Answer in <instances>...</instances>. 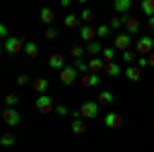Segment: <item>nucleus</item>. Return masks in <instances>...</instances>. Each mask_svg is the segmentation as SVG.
<instances>
[{
  "instance_id": "f257e3e1",
  "label": "nucleus",
  "mask_w": 154,
  "mask_h": 152,
  "mask_svg": "<svg viewBox=\"0 0 154 152\" xmlns=\"http://www.w3.org/2000/svg\"><path fill=\"white\" fill-rule=\"evenodd\" d=\"M25 43L27 41H23L21 37H8V39H4V43H2V49L6 51V54H19L21 49H25Z\"/></svg>"
},
{
  "instance_id": "f03ea898",
  "label": "nucleus",
  "mask_w": 154,
  "mask_h": 152,
  "mask_svg": "<svg viewBox=\"0 0 154 152\" xmlns=\"http://www.w3.org/2000/svg\"><path fill=\"white\" fill-rule=\"evenodd\" d=\"M99 107L101 105H99L97 101H84L78 111H80V115H82L84 119H95V117L99 115Z\"/></svg>"
},
{
  "instance_id": "7ed1b4c3",
  "label": "nucleus",
  "mask_w": 154,
  "mask_h": 152,
  "mask_svg": "<svg viewBox=\"0 0 154 152\" xmlns=\"http://www.w3.org/2000/svg\"><path fill=\"white\" fill-rule=\"evenodd\" d=\"M35 105H37V111H39L41 115H48V113H51V111H56L54 101H51V97H49V95H39Z\"/></svg>"
},
{
  "instance_id": "20e7f679",
  "label": "nucleus",
  "mask_w": 154,
  "mask_h": 152,
  "mask_svg": "<svg viewBox=\"0 0 154 152\" xmlns=\"http://www.w3.org/2000/svg\"><path fill=\"white\" fill-rule=\"evenodd\" d=\"M136 51L140 54V56H150L154 51V39L148 35H144L138 39V43H136Z\"/></svg>"
},
{
  "instance_id": "39448f33",
  "label": "nucleus",
  "mask_w": 154,
  "mask_h": 152,
  "mask_svg": "<svg viewBox=\"0 0 154 152\" xmlns=\"http://www.w3.org/2000/svg\"><path fill=\"white\" fill-rule=\"evenodd\" d=\"M58 78H60V82H62V84L70 86L72 82L78 78V70H76V66L72 64V66H66L64 70H60V76H58Z\"/></svg>"
},
{
  "instance_id": "423d86ee",
  "label": "nucleus",
  "mask_w": 154,
  "mask_h": 152,
  "mask_svg": "<svg viewBox=\"0 0 154 152\" xmlns=\"http://www.w3.org/2000/svg\"><path fill=\"white\" fill-rule=\"evenodd\" d=\"M2 119H4V123L6 126H19V121H21V115L17 113V109L14 107H6L4 111H2Z\"/></svg>"
},
{
  "instance_id": "0eeeda50",
  "label": "nucleus",
  "mask_w": 154,
  "mask_h": 152,
  "mask_svg": "<svg viewBox=\"0 0 154 152\" xmlns=\"http://www.w3.org/2000/svg\"><path fill=\"white\" fill-rule=\"evenodd\" d=\"M105 126L109 129H119L123 126V117L119 115V113H115V111H109L105 115Z\"/></svg>"
},
{
  "instance_id": "6e6552de",
  "label": "nucleus",
  "mask_w": 154,
  "mask_h": 152,
  "mask_svg": "<svg viewBox=\"0 0 154 152\" xmlns=\"http://www.w3.org/2000/svg\"><path fill=\"white\" fill-rule=\"evenodd\" d=\"M123 27L128 29V33L131 35V33H138L142 25H140V19H138V17H131V14H123Z\"/></svg>"
},
{
  "instance_id": "1a4fd4ad",
  "label": "nucleus",
  "mask_w": 154,
  "mask_h": 152,
  "mask_svg": "<svg viewBox=\"0 0 154 152\" xmlns=\"http://www.w3.org/2000/svg\"><path fill=\"white\" fill-rule=\"evenodd\" d=\"M99 82H101V78L97 76V72L82 74V78H80V84H82L84 88H95V86H99Z\"/></svg>"
},
{
  "instance_id": "9d476101",
  "label": "nucleus",
  "mask_w": 154,
  "mask_h": 152,
  "mask_svg": "<svg viewBox=\"0 0 154 152\" xmlns=\"http://www.w3.org/2000/svg\"><path fill=\"white\" fill-rule=\"evenodd\" d=\"M115 49H119V51H125V49H130V43H131V35L130 33H119L117 37H115Z\"/></svg>"
},
{
  "instance_id": "9b49d317",
  "label": "nucleus",
  "mask_w": 154,
  "mask_h": 152,
  "mask_svg": "<svg viewBox=\"0 0 154 152\" xmlns=\"http://www.w3.org/2000/svg\"><path fill=\"white\" fill-rule=\"evenodd\" d=\"M95 35H97V27H91V25H84L80 27V39L82 41H95Z\"/></svg>"
},
{
  "instance_id": "f8f14e48",
  "label": "nucleus",
  "mask_w": 154,
  "mask_h": 152,
  "mask_svg": "<svg viewBox=\"0 0 154 152\" xmlns=\"http://www.w3.org/2000/svg\"><path fill=\"white\" fill-rule=\"evenodd\" d=\"M125 76H128V80L138 82L140 78H142V68H140V66H134V64H130V66L125 68Z\"/></svg>"
},
{
  "instance_id": "ddd939ff",
  "label": "nucleus",
  "mask_w": 154,
  "mask_h": 152,
  "mask_svg": "<svg viewBox=\"0 0 154 152\" xmlns=\"http://www.w3.org/2000/svg\"><path fill=\"white\" fill-rule=\"evenodd\" d=\"M113 101H115V97H113L111 91H103V93H99V97H97V103L101 107H111Z\"/></svg>"
},
{
  "instance_id": "4468645a",
  "label": "nucleus",
  "mask_w": 154,
  "mask_h": 152,
  "mask_svg": "<svg viewBox=\"0 0 154 152\" xmlns=\"http://www.w3.org/2000/svg\"><path fill=\"white\" fill-rule=\"evenodd\" d=\"M49 68H54V70H64L66 68V60L62 54H54L51 58H49Z\"/></svg>"
},
{
  "instance_id": "2eb2a0df",
  "label": "nucleus",
  "mask_w": 154,
  "mask_h": 152,
  "mask_svg": "<svg viewBox=\"0 0 154 152\" xmlns=\"http://www.w3.org/2000/svg\"><path fill=\"white\" fill-rule=\"evenodd\" d=\"M39 17H41V21L45 25H54V21H56V12L51 11L49 6H43L41 12H39Z\"/></svg>"
},
{
  "instance_id": "dca6fc26",
  "label": "nucleus",
  "mask_w": 154,
  "mask_h": 152,
  "mask_svg": "<svg viewBox=\"0 0 154 152\" xmlns=\"http://www.w3.org/2000/svg\"><path fill=\"white\" fill-rule=\"evenodd\" d=\"M113 8L121 14H125L131 8V0H113Z\"/></svg>"
},
{
  "instance_id": "f3484780",
  "label": "nucleus",
  "mask_w": 154,
  "mask_h": 152,
  "mask_svg": "<svg viewBox=\"0 0 154 152\" xmlns=\"http://www.w3.org/2000/svg\"><path fill=\"white\" fill-rule=\"evenodd\" d=\"M33 88H35V93L45 95V91L49 88V80L48 78H37V80L33 82Z\"/></svg>"
},
{
  "instance_id": "a211bd4d",
  "label": "nucleus",
  "mask_w": 154,
  "mask_h": 152,
  "mask_svg": "<svg viewBox=\"0 0 154 152\" xmlns=\"http://www.w3.org/2000/svg\"><path fill=\"white\" fill-rule=\"evenodd\" d=\"M88 68H91V72H101L103 68H105V60L103 58H93L91 62H88Z\"/></svg>"
},
{
  "instance_id": "6ab92c4d",
  "label": "nucleus",
  "mask_w": 154,
  "mask_h": 152,
  "mask_svg": "<svg viewBox=\"0 0 154 152\" xmlns=\"http://www.w3.org/2000/svg\"><path fill=\"white\" fill-rule=\"evenodd\" d=\"M105 74H109V76H119L121 74V68H119L115 62H105Z\"/></svg>"
},
{
  "instance_id": "aec40b11",
  "label": "nucleus",
  "mask_w": 154,
  "mask_h": 152,
  "mask_svg": "<svg viewBox=\"0 0 154 152\" xmlns=\"http://www.w3.org/2000/svg\"><path fill=\"white\" fill-rule=\"evenodd\" d=\"M80 21H82V19H78L76 14H66V17H64V25H66L68 29H76V27L80 25Z\"/></svg>"
},
{
  "instance_id": "412c9836",
  "label": "nucleus",
  "mask_w": 154,
  "mask_h": 152,
  "mask_svg": "<svg viewBox=\"0 0 154 152\" xmlns=\"http://www.w3.org/2000/svg\"><path fill=\"white\" fill-rule=\"evenodd\" d=\"M25 54H27L29 58H37V56H39V47H37V43L27 41V43H25Z\"/></svg>"
},
{
  "instance_id": "4be33fe9",
  "label": "nucleus",
  "mask_w": 154,
  "mask_h": 152,
  "mask_svg": "<svg viewBox=\"0 0 154 152\" xmlns=\"http://www.w3.org/2000/svg\"><path fill=\"white\" fill-rule=\"evenodd\" d=\"M72 132H74L76 136L86 132V123L82 121V117H78V119H74V121H72Z\"/></svg>"
},
{
  "instance_id": "5701e85b",
  "label": "nucleus",
  "mask_w": 154,
  "mask_h": 152,
  "mask_svg": "<svg viewBox=\"0 0 154 152\" xmlns=\"http://www.w3.org/2000/svg\"><path fill=\"white\" fill-rule=\"evenodd\" d=\"M111 31H113V29H111L109 25H99V27H97V37H99V39H109V37H111Z\"/></svg>"
},
{
  "instance_id": "b1692460",
  "label": "nucleus",
  "mask_w": 154,
  "mask_h": 152,
  "mask_svg": "<svg viewBox=\"0 0 154 152\" xmlns=\"http://www.w3.org/2000/svg\"><path fill=\"white\" fill-rule=\"evenodd\" d=\"M142 11H144V14L150 19V17H154V0H142Z\"/></svg>"
},
{
  "instance_id": "393cba45",
  "label": "nucleus",
  "mask_w": 154,
  "mask_h": 152,
  "mask_svg": "<svg viewBox=\"0 0 154 152\" xmlns=\"http://www.w3.org/2000/svg\"><path fill=\"white\" fill-rule=\"evenodd\" d=\"M103 49H105V47L101 45L99 41H91V43L86 45V51H88V54H93V56H97V54H103Z\"/></svg>"
},
{
  "instance_id": "a878e982",
  "label": "nucleus",
  "mask_w": 154,
  "mask_h": 152,
  "mask_svg": "<svg viewBox=\"0 0 154 152\" xmlns=\"http://www.w3.org/2000/svg\"><path fill=\"white\" fill-rule=\"evenodd\" d=\"M136 49H125V51H121V60H125V64L130 66V64H134V60H136Z\"/></svg>"
},
{
  "instance_id": "bb28decb",
  "label": "nucleus",
  "mask_w": 154,
  "mask_h": 152,
  "mask_svg": "<svg viewBox=\"0 0 154 152\" xmlns=\"http://www.w3.org/2000/svg\"><path fill=\"white\" fill-rule=\"evenodd\" d=\"M14 142H17V138H14V134H11V132H8V134H2V138H0V144H2L4 148L12 146Z\"/></svg>"
},
{
  "instance_id": "cd10ccee",
  "label": "nucleus",
  "mask_w": 154,
  "mask_h": 152,
  "mask_svg": "<svg viewBox=\"0 0 154 152\" xmlns=\"http://www.w3.org/2000/svg\"><path fill=\"white\" fill-rule=\"evenodd\" d=\"M101 58L105 60V62H113V58H115V47H105L103 54H101Z\"/></svg>"
},
{
  "instance_id": "c85d7f7f",
  "label": "nucleus",
  "mask_w": 154,
  "mask_h": 152,
  "mask_svg": "<svg viewBox=\"0 0 154 152\" xmlns=\"http://www.w3.org/2000/svg\"><path fill=\"white\" fill-rule=\"evenodd\" d=\"M74 66H76V70L80 72V74H88V72H91L88 64H86V62H82V60H74Z\"/></svg>"
},
{
  "instance_id": "c756f323",
  "label": "nucleus",
  "mask_w": 154,
  "mask_h": 152,
  "mask_svg": "<svg viewBox=\"0 0 154 152\" xmlns=\"http://www.w3.org/2000/svg\"><path fill=\"white\" fill-rule=\"evenodd\" d=\"M80 19H82L84 23H91V21L95 19V11H93V8H84V11L80 12Z\"/></svg>"
},
{
  "instance_id": "7c9ffc66",
  "label": "nucleus",
  "mask_w": 154,
  "mask_h": 152,
  "mask_svg": "<svg viewBox=\"0 0 154 152\" xmlns=\"http://www.w3.org/2000/svg\"><path fill=\"white\" fill-rule=\"evenodd\" d=\"M82 54H84V49L80 45H72L70 47V56L74 60H82Z\"/></svg>"
},
{
  "instance_id": "2f4dec72",
  "label": "nucleus",
  "mask_w": 154,
  "mask_h": 152,
  "mask_svg": "<svg viewBox=\"0 0 154 152\" xmlns=\"http://www.w3.org/2000/svg\"><path fill=\"white\" fill-rule=\"evenodd\" d=\"M4 103H6V107H14L17 103H19V95L17 93H8L6 99H4Z\"/></svg>"
},
{
  "instance_id": "473e14b6",
  "label": "nucleus",
  "mask_w": 154,
  "mask_h": 152,
  "mask_svg": "<svg viewBox=\"0 0 154 152\" xmlns=\"http://www.w3.org/2000/svg\"><path fill=\"white\" fill-rule=\"evenodd\" d=\"M56 37H58V29L56 27H45V39L48 41H54Z\"/></svg>"
},
{
  "instance_id": "72a5a7b5",
  "label": "nucleus",
  "mask_w": 154,
  "mask_h": 152,
  "mask_svg": "<svg viewBox=\"0 0 154 152\" xmlns=\"http://www.w3.org/2000/svg\"><path fill=\"white\" fill-rule=\"evenodd\" d=\"M121 25H123V17H113L111 23H109V27H111V29H119Z\"/></svg>"
},
{
  "instance_id": "f704fd0d",
  "label": "nucleus",
  "mask_w": 154,
  "mask_h": 152,
  "mask_svg": "<svg viewBox=\"0 0 154 152\" xmlns=\"http://www.w3.org/2000/svg\"><path fill=\"white\" fill-rule=\"evenodd\" d=\"M136 66H140V68H146V66H150V62H148V56H140Z\"/></svg>"
},
{
  "instance_id": "c9c22d12",
  "label": "nucleus",
  "mask_w": 154,
  "mask_h": 152,
  "mask_svg": "<svg viewBox=\"0 0 154 152\" xmlns=\"http://www.w3.org/2000/svg\"><path fill=\"white\" fill-rule=\"evenodd\" d=\"M17 82H19L21 86H27V84H29V76H27V74H19V78H17Z\"/></svg>"
},
{
  "instance_id": "e433bc0d",
  "label": "nucleus",
  "mask_w": 154,
  "mask_h": 152,
  "mask_svg": "<svg viewBox=\"0 0 154 152\" xmlns=\"http://www.w3.org/2000/svg\"><path fill=\"white\" fill-rule=\"evenodd\" d=\"M56 113H58L60 117L68 115V107H64V105H58V107H56Z\"/></svg>"
},
{
  "instance_id": "4c0bfd02",
  "label": "nucleus",
  "mask_w": 154,
  "mask_h": 152,
  "mask_svg": "<svg viewBox=\"0 0 154 152\" xmlns=\"http://www.w3.org/2000/svg\"><path fill=\"white\" fill-rule=\"evenodd\" d=\"M0 37L2 39H8V27L6 25H0Z\"/></svg>"
},
{
  "instance_id": "58836bf2",
  "label": "nucleus",
  "mask_w": 154,
  "mask_h": 152,
  "mask_svg": "<svg viewBox=\"0 0 154 152\" xmlns=\"http://www.w3.org/2000/svg\"><path fill=\"white\" fill-rule=\"evenodd\" d=\"M148 29H152V31H154V17L148 19Z\"/></svg>"
},
{
  "instance_id": "ea45409f",
  "label": "nucleus",
  "mask_w": 154,
  "mask_h": 152,
  "mask_svg": "<svg viewBox=\"0 0 154 152\" xmlns=\"http://www.w3.org/2000/svg\"><path fill=\"white\" fill-rule=\"evenodd\" d=\"M148 62H150V66H152V68H154V51H152V54H150V56H148Z\"/></svg>"
},
{
  "instance_id": "a19ab883",
  "label": "nucleus",
  "mask_w": 154,
  "mask_h": 152,
  "mask_svg": "<svg viewBox=\"0 0 154 152\" xmlns=\"http://www.w3.org/2000/svg\"><path fill=\"white\" fill-rule=\"evenodd\" d=\"M60 2H62V6H70L72 0H60Z\"/></svg>"
},
{
  "instance_id": "79ce46f5",
  "label": "nucleus",
  "mask_w": 154,
  "mask_h": 152,
  "mask_svg": "<svg viewBox=\"0 0 154 152\" xmlns=\"http://www.w3.org/2000/svg\"><path fill=\"white\" fill-rule=\"evenodd\" d=\"M74 2H80V4H84V2H86V0H74Z\"/></svg>"
}]
</instances>
